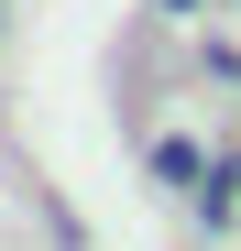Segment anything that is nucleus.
<instances>
[{
  "label": "nucleus",
  "mask_w": 241,
  "mask_h": 251,
  "mask_svg": "<svg viewBox=\"0 0 241 251\" xmlns=\"http://www.w3.org/2000/svg\"><path fill=\"white\" fill-rule=\"evenodd\" d=\"M197 219H209V229H230V219H241V153H209V186H197Z\"/></svg>",
  "instance_id": "f257e3e1"
},
{
  "label": "nucleus",
  "mask_w": 241,
  "mask_h": 251,
  "mask_svg": "<svg viewBox=\"0 0 241 251\" xmlns=\"http://www.w3.org/2000/svg\"><path fill=\"white\" fill-rule=\"evenodd\" d=\"M153 186H186L197 197V186H209V153H197L186 131H165V142H153Z\"/></svg>",
  "instance_id": "f03ea898"
}]
</instances>
